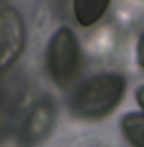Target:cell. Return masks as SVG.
<instances>
[{
    "label": "cell",
    "instance_id": "6da1fadb",
    "mask_svg": "<svg viewBox=\"0 0 144 147\" xmlns=\"http://www.w3.org/2000/svg\"><path fill=\"white\" fill-rule=\"evenodd\" d=\"M126 92V80L115 72H103L89 77L74 90L69 112L74 118L97 121L118 107Z\"/></svg>",
    "mask_w": 144,
    "mask_h": 147
},
{
    "label": "cell",
    "instance_id": "7a4b0ae2",
    "mask_svg": "<svg viewBox=\"0 0 144 147\" xmlns=\"http://www.w3.org/2000/svg\"><path fill=\"white\" fill-rule=\"evenodd\" d=\"M46 69L58 87L71 86L80 71V46L69 28H58L46 48Z\"/></svg>",
    "mask_w": 144,
    "mask_h": 147
},
{
    "label": "cell",
    "instance_id": "3957f363",
    "mask_svg": "<svg viewBox=\"0 0 144 147\" xmlns=\"http://www.w3.org/2000/svg\"><path fill=\"white\" fill-rule=\"evenodd\" d=\"M26 28L22 14L14 6L0 9V71L17 61L25 49Z\"/></svg>",
    "mask_w": 144,
    "mask_h": 147
},
{
    "label": "cell",
    "instance_id": "277c9868",
    "mask_svg": "<svg viewBox=\"0 0 144 147\" xmlns=\"http://www.w3.org/2000/svg\"><path fill=\"white\" fill-rule=\"evenodd\" d=\"M109 0H75L74 12L81 26H91L104 16L109 8Z\"/></svg>",
    "mask_w": 144,
    "mask_h": 147
},
{
    "label": "cell",
    "instance_id": "5b68a950",
    "mask_svg": "<svg viewBox=\"0 0 144 147\" xmlns=\"http://www.w3.org/2000/svg\"><path fill=\"white\" fill-rule=\"evenodd\" d=\"M121 132L132 147H144V113L129 112L120 121Z\"/></svg>",
    "mask_w": 144,
    "mask_h": 147
},
{
    "label": "cell",
    "instance_id": "8992f818",
    "mask_svg": "<svg viewBox=\"0 0 144 147\" xmlns=\"http://www.w3.org/2000/svg\"><path fill=\"white\" fill-rule=\"evenodd\" d=\"M137 61L144 69V32L140 37V41H138V46H137Z\"/></svg>",
    "mask_w": 144,
    "mask_h": 147
},
{
    "label": "cell",
    "instance_id": "52a82bcc",
    "mask_svg": "<svg viewBox=\"0 0 144 147\" xmlns=\"http://www.w3.org/2000/svg\"><path fill=\"white\" fill-rule=\"evenodd\" d=\"M135 96H137V101H138V104H140V107L144 110V84L137 89Z\"/></svg>",
    "mask_w": 144,
    "mask_h": 147
}]
</instances>
